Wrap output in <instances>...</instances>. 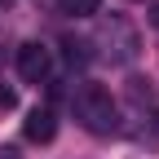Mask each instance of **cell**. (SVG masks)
Here are the masks:
<instances>
[{
  "instance_id": "cell-6",
  "label": "cell",
  "mask_w": 159,
  "mask_h": 159,
  "mask_svg": "<svg viewBox=\"0 0 159 159\" xmlns=\"http://www.w3.org/2000/svg\"><path fill=\"white\" fill-rule=\"evenodd\" d=\"M62 13L66 18H97L102 13V0H62Z\"/></svg>"
},
{
  "instance_id": "cell-2",
  "label": "cell",
  "mask_w": 159,
  "mask_h": 159,
  "mask_svg": "<svg viewBox=\"0 0 159 159\" xmlns=\"http://www.w3.org/2000/svg\"><path fill=\"white\" fill-rule=\"evenodd\" d=\"M97 57H106L111 66H128L137 53H142V35H137V27L128 22L124 13H111L102 27H97Z\"/></svg>"
},
{
  "instance_id": "cell-7",
  "label": "cell",
  "mask_w": 159,
  "mask_h": 159,
  "mask_svg": "<svg viewBox=\"0 0 159 159\" xmlns=\"http://www.w3.org/2000/svg\"><path fill=\"white\" fill-rule=\"evenodd\" d=\"M128 97H133V102H150V97H155V93H150V80L133 75V80H128Z\"/></svg>"
},
{
  "instance_id": "cell-4",
  "label": "cell",
  "mask_w": 159,
  "mask_h": 159,
  "mask_svg": "<svg viewBox=\"0 0 159 159\" xmlns=\"http://www.w3.org/2000/svg\"><path fill=\"white\" fill-rule=\"evenodd\" d=\"M22 133H27V142H53L57 137V115L49 111V106H35L31 115H27V124H22Z\"/></svg>"
},
{
  "instance_id": "cell-5",
  "label": "cell",
  "mask_w": 159,
  "mask_h": 159,
  "mask_svg": "<svg viewBox=\"0 0 159 159\" xmlns=\"http://www.w3.org/2000/svg\"><path fill=\"white\" fill-rule=\"evenodd\" d=\"M133 142H137V146H146V150H155V146H159V106L142 111V124L133 128Z\"/></svg>"
},
{
  "instance_id": "cell-1",
  "label": "cell",
  "mask_w": 159,
  "mask_h": 159,
  "mask_svg": "<svg viewBox=\"0 0 159 159\" xmlns=\"http://www.w3.org/2000/svg\"><path fill=\"white\" fill-rule=\"evenodd\" d=\"M71 106H75V119H80L93 137H115L119 128H124V124H119V102L111 97V89L93 84V80H84V84L75 89Z\"/></svg>"
},
{
  "instance_id": "cell-3",
  "label": "cell",
  "mask_w": 159,
  "mask_h": 159,
  "mask_svg": "<svg viewBox=\"0 0 159 159\" xmlns=\"http://www.w3.org/2000/svg\"><path fill=\"white\" fill-rule=\"evenodd\" d=\"M49 71H53L49 49H44V44H35V40H27V44L18 49V75H22L27 84H44Z\"/></svg>"
},
{
  "instance_id": "cell-8",
  "label": "cell",
  "mask_w": 159,
  "mask_h": 159,
  "mask_svg": "<svg viewBox=\"0 0 159 159\" xmlns=\"http://www.w3.org/2000/svg\"><path fill=\"white\" fill-rule=\"evenodd\" d=\"M0 106H5V111H13V106H18V93L5 84V80H0Z\"/></svg>"
}]
</instances>
